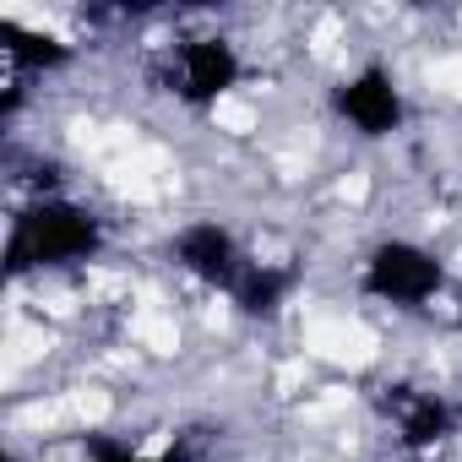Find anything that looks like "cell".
Masks as SVG:
<instances>
[{"mask_svg":"<svg viewBox=\"0 0 462 462\" xmlns=\"http://www.w3.org/2000/svg\"><path fill=\"white\" fill-rule=\"evenodd\" d=\"M93 251H98V223L71 201H39L12 228V273L88 262Z\"/></svg>","mask_w":462,"mask_h":462,"instance_id":"6da1fadb","label":"cell"},{"mask_svg":"<svg viewBox=\"0 0 462 462\" xmlns=\"http://www.w3.org/2000/svg\"><path fill=\"white\" fill-rule=\"evenodd\" d=\"M365 289L381 305L419 310V305H430L446 289V267L435 262V251H424L413 240H381L370 251V262H365Z\"/></svg>","mask_w":462,"mask_h":462,"instance_id":"7a4b0ae2","label":"cell"},{"mask_svg":"<svg viewBox=\"0 0 462 462\" xmlns=\"http://www.w3.org/2000/svg\"><path fill=\"white\" fill-rule=\"evenodd\" d=\"M169 82L185 104H212L240 82V55L228 39H190L169 60Z\"/></svg>","mask_w":462,"mask_h":462,"instance_id":"3957f363","label":"cell"},{"mask_svg":"<svg viewBox=\"0 0 462 462\" xmlns=\"http://www.w3.org/2000/svg\"><path fill=\"white\" fill-rule=\"evenodd\" d=\"M174 256H180V267L190 273V278H201V283H217V289H228L235 294V283L245 278V251H240V240L228 235L223 223H185L180 235H174Z\"/></svg>","mask_w":462,"mask_h":462,"instance_id":"277c9868","label":"cell"},{"mask_svg":"<svg viewBox=\"0 0 462 462\" xmlns=\"http://www.w3.org/2000/svg\"><path fill=\"white\" fill-rule=\"evenodd\" d=\"M337 115L359 131V136H392L402 125V93L381 66H365L359 77H348L337 88Z\"/></svg>","mask_w":462,"mask_h":462,"instance_id":"5b68a950","label":"cell"},{"mask_svg":"<svg viewBox=\"0 0 462 462\" xmlns=\"http://www.w3.org/2000/svg\"><path fill=\"white\" fill-rule=\"evenodd\" d=\"M386 419H392L397 440L413 446V451L440 446V440L451 435V424H457L451 402H446L440 392H419V386H397V392L386 397Z\"/></svg>","mask_w":462,"mask_h":462,"instance_id":"8992f818","label":"cell"},{"mask_svg":"<svg viewBox=\"0 0 462 462\" xmlns=\"http://www.w3.org/2000/svg\"><path fill=\"white\" fill-rule=\"evenodd\" d=\"M289 289H294V273H283V267H273V262H251L245 278L235 283V300H240V310H251V316H273V310L289 300Z\"/></svg>","mask_w":462,"mask_h":462,"instance_id":"52a82bcc","label":"cell"},{"mask_svg":"<svg viewBox=\"0 0 462 462\" xmlns=\"http://www.w3.org/2000/svg\"><path fill=\"white\" fill-rule=\"evenodd\" d=\"M88 462H152V457H147V451H136V446H125V440L98 435V440L88 446Z\"/></svg>","mask_w":462,"mask_h":462,"instance_id":"ba28073f","label":"cell"}]
</instances>
